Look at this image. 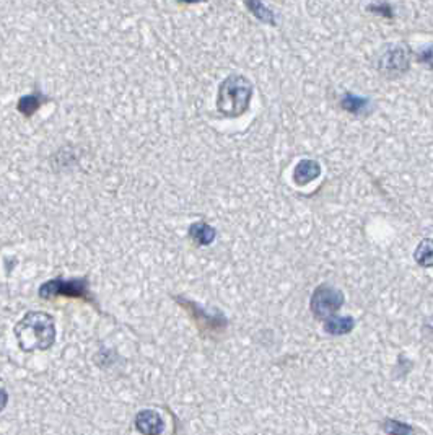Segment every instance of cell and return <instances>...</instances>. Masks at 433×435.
Returning a JSON list of instances; mask_svg holds the SVG:
<instances>
[{
	"mask_svg": "<svg viewBox=\"0 0 433 435\" xmlns=\"http://www.w3.org/2000/svg\"><path fill=\"white\" fill-rule=\"evenodd\" d=\"M410 67V52L403 44H391L381 52L378 61L379 72L390 78L404 75Z\"/></svg>",
	"mask_w": 433,
	"mask_h": 435,
	"instance_id": "3957f363",
	"label": "cell"
},
{
	"mask_svg": "<svg viewBox=\"0 0 433 435\" xmlns=\"http://www.w3.org/2000/svg\"><path fill=\"white\" fill-rule=\"evenodd\" d=\"M383 429L390 435H414V429L408 424L399 423V421H386L383 424Z\"/></svg>",
	"mask_w": 433,
	"mask_h": 435,
	"instance_id": "4fadbf2b",
	"label": "cell"
},
{
	"mask_svg": "<svg viewBox=\"0 0 433 435\" xmlns=\"http://www.w3.org/2000/svg\"><path fill=\"white\" fill-rule=\"evenodd\" d=\"M215 229L211 227L205 222H196L189 227V237L194 243H198L200 246H207L215 240Z\"/></svg>",
	"mask_w": 433,
	"mask_h": 435,
	"instance_id": "30bf717a",
	"label": "cell"
},
{
	"mask_svg": "<svg viewBox=\"0 0 433 435\" xmlns=\"http://www.w3.org/2000/svg\"><path fill=\"white\" fill-rule=\"evenodd\" d=\"M244 7L248 8L249 13L257 19L261 23L269 25V26H277V15L271 10L269 7L266 6L262 0H243Z\"/></svg>",
	"mask_w": 433,
	"mask_h": 435,
	"instance_id": "9c48e42d",
	"label": "cell"
},
{
	"mask_svg": "<svg viewBox=\"0 0 433 435\" xmlns=\"http://www.w3.org/2000/svg\"><path fill=\"white\" fill-rule=\"evenodd\" d=\"M136 427L144 435H160L163 432V421L155 411H140L136 417Z\"/></svg>",
	"mask_w": 433,
	"mask_h": 435,
	"instance_id": "ba28073f",
	"label": "cell"
},
{
	"mask_svg": "<svg viewBox=\"0 0 433 435\" xmlns=\"http://www.w3.org/2000/svg\"><path fill=\"white\" fill-rule=\"evenodd\" d=\"M15 336L20 348L26 352L49 349L56 337L54 321L47 313L30 312L15 326Z\"/></svg>",
	"mask_w": 433,
	"mask_h": 435,
	"instance_id": "7a4b0ae2",
	"label": "cell"
},
{
	"mask_svg": "<svg viewBox=\"0 0 433 435\" xmlns=\"http://www.w3.org/2000/svg\"><path fill=\"white\" fill-rule=\"evenodd\" d=\"M415 259L419 261V264L425 266V268H430L432 266V242H430V238L423 240L421 245H419L417 251H415Z\"/></svg>",
	"mask_w": 433,
	"mask_h": 435,
	"instance_id": "7c38bea8",
	"label": "cell"
},
{
	"mask_svg": "<svg viewBox=\"0 0 433 435\" xmlns=\"http://www.w3.org/2000/svg\"><path fill=\"white\" fill-rule=\"evenodd\" d=\"M321 175V165L316 160L311 158H303L297 163L293 168V181L297 186H306L311 181L319 178Z\"/></svg>",
	"mask_w": 433,
	"mask_h": 435,
	"instance_id": "8992f818",
	"label": "cell"
},
{
	"mask_svg": "<svg viewBox=\"0 0 433 435\" xmlns=\"http://www.w3.org/2000/svg\"><path fill=\"white\" fill-rule=\"evenodd\" d=\"M339 105L344 111L354 114V116H367L368 113H372V101L350 92L344 93Z\"/></svg>",
	"mask_w": 433,
	"mask_h": 435,
	"instance_id": "52a82bcc",
	"label": "cell"
},
{
	"mask_svg": "<svg viewBox=\"0 0 433 435\" xmlns=\"http://www.w3.org/2000/svg\"><path fill=\"white\" fill-rule=\"evenodd\" d=\"M7 401H8V396L7 393L3 392V390H0V411L3 410V407L7 406Z\"/></svg>",
	"mask_w": 433,
	"mask_h": 435,
	"instance_id": "9a60e30c",
	"label": "cell"
},
{
	"mask_svg": "<svg viewBox=\"0 0 433 435\" xmlns=\"http://www.w3.org/2000/svg\"><path fill=\"white\" fill-rule=\"evenodd\" d=\"M180 3H200V2H207V0H178Z\"/></svg>",
	"mask_w": 433,
	"mask_h": 435,
	"instance_id": "2e32d148",
	"label": "cell"
},
{
	"mask_svg": "<svg viewBox=\"0 0 433 435\" xmlns=\"http://www.w3.org/2000/svg\"><path fill=\"white\" fill-rule=\"evenodd\" d=\"M254 95L251 80L241 74H231L218 85L217 111L223 118H241L249 109Z\"/></svg>",
	"mask_w": 433,
	"mask_h": 435,
	"instance_id": "6da1fadb",
	"label": "cell"
},
{
	"mask_svg": "<svg viewBox=\"0 0 433 435\" xmlns=\"http://www.w3.org/2000/svg\"><path fill=\"white\" fill-rule=\"evenodd\" d=\"M39 295H41L43 299H52V297L57 295H65L90 300V295H88V284L85 279H74V281L56 279V281L44 284L41 290H39Z\"/></svg>",
	"mask_w": 433,
	"mask_h": 435,
	"instance_id": "5b68a950",
	"label": "cell"
},
{
	"mask_svg": "<svg viewBox=\"0 0 433 435\" xmlns=\"http://www.w3.org/2000/svg\"><path fill=\"white\" fill-rule=\"evenodd\" d=\"M344 305V294L339 288L328 286H319L315 290L313 297H311V312L316 318L328 319L329 317H334V313L337 312Z\"/></svg>",
	"mask_w": 433,
	"mask_h": 435,
	"instance_id": "277c9868",
	"label": "cell"
},
{
	"mask_svg": "<svg viewBox=\"0 0 433 435\" xmlns=\"http://www.w3.org/2000/svg\"><path fill=\"white\" fill-rule=\"evenodd\" d=\"M355 326V319L352 317H329L324 321V330L329 335H347L354 330Z\"/></svg>",
	"mask_w": 433,
	"mask_h": 435,
	"instance_id": "8fae6325",
	"label": "cell"
},
{
	"mask_svg": "<svg viewBox=\"0 0 433 435\" xmlns=\"http://www.w3.org/2000/svg\"><path fill=\"white\" fill-rule=\"evenodd\" d=\"M367 10L374 13V15H378V17H385V19H392V17H394L392 7L390 6V3H386V2L372 3V6L367 7Z\"/></svg>",
	"mask_w": 433,
	"mask_h": 435,
	"instance_id": "5bb4252c",
	"label": "cell"
}]
</instances>
